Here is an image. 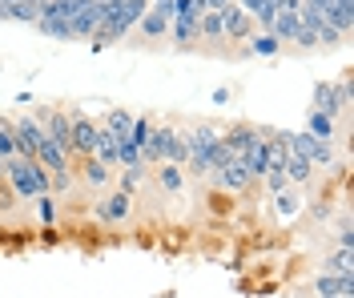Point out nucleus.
I'll use <instances>...</instances> for the list:
<instances>
[{
    "label": "nucleus",
    "mask_w": 354,
    "mask_h": 298,
    "mask_svg": "<svg viewBox=\"0 0 354 298\" xmlns=\"http://www.w3.org/2000/svg\"><path fill=\"white\" fill-rule=\"evenodd\" d=\"M334 0H302V8H310V12H318V17H326V8H330Z\"/></svg>",
    "instance_id": "31"
},
{
    "label": "nucleus",
    "mask_w": 354,
    "mask_h": 298,
    "mask_svg": "<svg viewBox=\"0 0 354 298\" xmlns=\"http://www.w3.org/2000/svg\"><path fill=\"white\" fill-rule=\"evenodd\" d=\"M97 4H109V0H97Z\"/></svg>",
    "instance_id": "35"
},
{
    "label": "nucleus",
    "mask_w": 354,
    "mask_h": 298,
    "mask_svg": "<svg viewBox=\"0 0 354 298\" xmlns=\"http://www.w3.org/2000/svg\"><path fill=\"white\" fill-rule=\"evenodd\" d=\"M133 202H137L133 194H121V189H117V194L101 198V202L93 206V218H97L101 226H121V222L133 214Z\"/></svg>",
    "instance_id": "6"
},
{
    "label": "nucleus",
    "mask_w": 354,
    "mask_h": 298,
    "mask_svg": "<svg viewBox=\"0 0 354 298\" xmlns=\"http://www.w3.org/2000/svg\"><path fill=\"white\" fill-rule=\"evenodd\" d=\"M68 138H73V161L77 158H93L97 138H101V125H97L85 109H68Z\"/></svg>",
    "instance_id": "2"
},
{
    "label": "nucleus",
    "mask_w": 354,
    "mask_h": 298,
    "mask_svg": "<svg viewBox=\"0 0 354 298\" xmlns=\"http://www.w3.org/2000/svg\"><path fill=\"white\" fill-rule=\"evenodd\" d=\"M153 113H133V129H129V141L137 145V149H145V141H149V133H153Z\"/></svg>",
    "instance_id": "25"
},
{
    "label": "nucleus",
    "mask_w": 354,
    "mask_h": 298,
    "mask_svg": "<svg viewBox=\"0 0 354 298\" xmlns=\"http://www.w3.org/2000/svg\"><path fill=\"white\" fill-rule=\"evenodd\" d=\"M290 149H294V153H302L314 169H338V153H334V145H330V141L310 138L306 129L290 133Z\"/></svg>",
    "instance_id": "3"
},
{
    "label": "nucleus",
    "mask_w": 354,
    "mask_h": 298,
    "mask_svg": "<svg viewBox=\"0 0 354 298\" xmlns=\"http://www.w3.org/2000/svg\"><path fill=\"white\" fill-rule=\"evenodd\" d=\"M17 158V141H12V121L0 113V161Z\"/></svg>",
    "instance_id": "28"
},
{
    "label": "nucleus",
    "mask_w": 354,
    "mask_h": 298,
    "mask_svg": "<svg viewBox=\"0 0 354 298\" xmlns=\"http://www.w3.org/2000/svg\"><path fill=\"white\" fill-rule=\"evenodd\" d=\"M278 53H282V41L274 32H254L242 45V57H278Z\"/></svg>",
    "instance_id": "20"
},
{
    "label": "nucleus",
    "mask_w": 354,
    "mask_h": 298,
    "mask_svg": "<svg viewBox=\"0 0 354 298\" xmlns=\"http://www.w3.org/2000/svg\"><path fill=\"white\" fill-rule=\"evenodd\" d=\"M37 161H41L48 174H73V158H68L61 145H53L48 138H44L41 145H37Z\"/></svg>",
    "instance_id": "17"
},
{
    "label": "nucleus",
    "mask_w": 354,
    "mask_h": 298,
    "mask_svg": "<svg viewBox=\"0 0 354 298\" xmlns=\"http://www.w3.org/2000/svg\"><path fill=\"white\" fill-rule=\"evenodd\" d=\"M218 17H221V37H225V45H245V41L258 32L254 17H245L238 4H230L225 12H218Z\"/></svg>",
    "instance_id": "5"
},
{
    "label": "nucleus",
    "mask_w": 354,
    "mask_h": 298,
    "mask_svg": "<svg viewBox=\"0 0 354 298\" xmlns=\"http://www.w3.org/2000/svg\"><path fill=\"white\" fill-rule=\"evenodd\" d=\"M198 41H205L209 48H221L225 37H221V17L218 12H201L198 17Z\"/></svg>",
    "instance_id": "23"
},
{
    "label": "nucleus",
    "mask_w": 354,
    "mask_h": 298,
    "mask_svg": "<svg viewBox=\"0 0 354 298\" xmlns=\"http://www.w3.org/2000/svg\"><path fill=\"white\" fill-rule=\"evenodd\" d=\"M8 121H12L17 158H32V161H37V145L44 141V129L37 125V117H32V113H17V117H8Z\"/></svg>",
    "instance_id": "4"
},
{
    "label": "nucleus",
    "mask_w": 354,
    "mask_h": 298,
    "mask_svg": "<svg viewBox=\"0 0 354 298\" xmlns=\"http://www.w3.org/2000/svg\"><path fill=\"white\" fill-rule=\"evenodd\" d=\"M105 21V4H97V0H88L85 8H81V12H77V17H73V41H88V37H93V32H97V24Z\"/></svg>",
    "instance_id": "14"
},
{
    "label": "nucleus",
    "mask_w": 354,
    "mask_h": 298,
    "mask_svg": "<svg viewBox=\"0 0 354 298\" xmlns=\"http://www.w3.org/2000/svg\"><path fill=\"white\" fill-rule=\"evenodd\" d=\"M165 161H174V165H185V161H189V129H181V125L174 129V141H169Z\"/></svg>",
    "instance_id": "24"
},
{
    "label": "nucleus",
    "mask_w": 354,
    "mask_h": 298,
    "mask_svg": "<svg viewBox=\"0 0 354 298\" xmlns=\"http://www.w3.org/2000/svg\"><path fill=\"white\" fill-rule=\"evenodd\" d=\"M330 214H334V209H330V202H326V206H322V202H314V206H310V218H318V222H326Z\"/></svg>",
    "instance_id": "32"
},
{
    "label": "nucleus",
    "mask_w": 354,
    "mask_h": 298,
    "mask_svg": "<svg viewBox=\"0 0 354 298\" xmlns=\"http://www.w3.org/2000/svg\"><path fill=\"white\" fill-rule=\"evenodd\" d=\"M258 129H262V125H254V121H234V125L221 129V141H225V149H230L234 158L242 161V153L254 145V138H258Z\"/></svg>",
    "instance_id": "9"
},
{
    "label": "nucleus",
    "mask_w": 354,
    "mask_h": 298,
    "mask_svg": "<svg viewBox=\"0 0 354 298\" xmlns=\"http://www.w3.org/2000/svg\"><path fill=\"white\" fill-rule=\"evenodd\" d=\"M209 182L218 185L221 194H230V198H234V194H245V189L254 185V182H250V174H245V165H242L238 158L230 161V165H221V169L214 174V178H209Z\"/></svg>",
    "instance_id": "8"
},
{
    "label": "nucleus",
    "mask_w": 354,
    "mask_h": 298,
    "mask_svg": "<svg viewBox=\"0 0 354 298\" xmlns=\"http://www.w3.org/2000/svg\"><path fill=\"white\" fill-rule=\"evenodd\" d=\"M101 129H109L113 138H129L133 129V109H125V105H113V109H105V117L97 121Z\"/></svg>",
    "instance_id": "19"
},
{
    "label": "nucleus",
    "mask_w": 354,
    "mask_h": 298,
    "mask_svg": "<svg viewBox=\"0 0 354 298\" xmlns=\"http://www.w3.org/2000/svg\"><path fill=\"white\" fill-rule=\"evenodd\" d=\"M230 101V89H214V105H225Z\"/></svg>",
    "instance_id": "34"
},
{
    "label": "nucleus",
    "mask_w": 354,
    "mask_h": 298,
    "mask_svg": "<svg viewBox=\"0 0 354 298\" xmlns=\"http://www.w3.org/2000/svg\"><path fill=\"white\" fill-rule=\"evenodd\" d=\"M32 206H37V218H41L44 230H53V222H57V198L53 194H41V198H32Z\"/></svg>",
    "instance_id": "26"
},
{
    "label": "nucleus",
    "mask_w": 354,
    "mask_h": 298,
    "mask_svg": "<svg viewBox=\"0 0 354 298\" xmlns=\"http://www.w3.org/2000/svg\"><path fill=\"white\" fill-rule=\"evenodd\" d=\"M282 174H286V182H290V185H298V189H302V185L314 182V174H318V169H314V165L302 158V153H294V149H290L286 161H282Z\"/></svg>",
    "instance_id": "18"
},
{
    "label": "nucleus",
    "mask_w": 354,
    "mask_h": 298,
    "mask_svg": "<svg viewBox=\"0 0 354 298\" xmlns=\"http://www.w3.org/2000/svg\"><path fill=\"white\" fill-rule=\"evenodd\" d=\"M169 21H174V17H165V12L149 8V12L137 21V28H133V32H137V41L153 45V41H165V37H169Z\"/></svg>",
    "instance_id": "13"
},
{
    "label": "nucleus",
    "mask_w": 354,
    "mask_h": 298,
    "mask_svg": "<svg viewBox=\"0 0 354 298\" xmlns=\"http://www.w3.org/2000/svg\"><path fill=\"white\" fill-rule=\"evenodd\" d=\"M306 133H310V138H318V141H330V145L346 141V138H342V129H338V121L326 117V113H318V109H310V113H306Z\"/></svg>",
    "instance_id": "15"
},
{
    "label": "nucleus",
    "mask_w": 354,
    "mask_h": 298,
    "mask_svg": "<svg viewBox=\"0 0 354 298\" xmlns=\"http://www.w3.org/2000/svg\"><path fill=\"white\" fill-rule=\"evenodd\" d=\"M326 24H334L342 37H351V28H354V0H334L330 8H326Z\"/></svg>",
    "instance_id": "22"
},
{
    "label": "nucleus",
    "mask_w": 354,
    "mask_h": 298,
    "mask_svg": "<svg viewBox=\"0 0 354 298\" xmlns=\"http://www.w3.org/2000/svg\"><path fill=\"white\" fill-rule=\"evenodd\" d=\"M270 202H274V214H278V222H282V226H290V222L306 209V198H302V189H298V185H286V189H282V194H274Z\"/></svg>",
    "instance_id": "12"
},
{
    "label": "nucleus",
    "mask_w": 354,
    "mask_h": 298,
    "mask_svg": "<svg viewBox=\"0 0 354 298\" xmlns=\"http://www.w3.org/2000/svg\"><path fill=\"white\" fill-rule=\"evenodd\" d=\"M322 270H330V274H354V258L351 250H338L334 258H326V266Z\"/></svg>",
    "instance_id": "29"
},
{
    "label": "nucleus",
    "mask_w": 354,
    "mask_h": 298,
    "mask_svg": "<svg viewBox=\"0 0 354 298\" xmlns=\"http://www.w3.org/2000/svg\"><path fill=\"white\" fill-rule=\"evenodd\" d=\"M270 32L282 41V48L294 45V41H298V32H302V21H298V12H278V17H274V24H270Z\"/></svg>",
    "instance_id": "21"
},
{
    "label": "nucleus",
    "mask_w": 354,
    "mask_h": 298,
    "mask_svg": "<svg viewBox=\"0 0 354 298\" xmlns=\"http://www.w3.org/2000/svg\"><path fill=\"white\" fill-rule=\"evenodd\" d=\"M4 182L12 185L17 198L32 202V198L48 194V169H44L41 161H32V158H8L4 161Z\"/></svg>",
    "instance_id": "1"
},
{
    "label": "nucleus",
    "mask_w": 354,
    "mask_h": 298,
    "mask_svg": "<svg viewBox=\"0 0 354 298\" xmlns=\"http://www.w3.org/2000/svg\"><path fill=\"white\" fill-rule=\"evenodd\" d=\"M338 250H354V230H351V214H342V230H338Z\"/></svg>",
    "instance_id": "30"
},
{
    "label": "nucleus",
    "mask_w": 354,
    "mask_h": 298,
    "mask_svg": "<svg viewBox=\"0 0 354 298\" xmlns=\"http://www.w3.org/2000/svg\"><path fill=\"white\" fill-rule=\"evenodd\" d=\"M230 4H234V0H209V12H225Z\"/></svg>",
    "instance_id": "33"
},
{
    "label": "nucleus",
    "mask_w": 354,
    "mask_h": 298,
    "mask_svg": "<svg viewBox=\"0 0 354 298\" xmlns=\"http://www.w3.org/2000/svg\"><path fill=\"white\" fill-rule=\"evenodd\" d=\"M153 182L161 194H169V198H177L181 189H185V169L181 165H174V161H161V165H153Z\"/></svg>",
    "instance_id": "16"
},
{
    "label": "nucleus",
    "mask_w": 354,
    "mask_h": 298,
    "mask_svg": "<svg viewBox=\"0 0 354 298\" xmlns=\"http://www.w3.org/2000/svg\"><path fill=\"white\" fill-rule=\"evenodd\" d=\"M334 97H338V105H342V113L351 117V105H354V93H351V69H342V77L334 81Z\"/></svg>",
    "instance_id": "27"
},
{
    "label": "nucleus",
    "mask_w": 354,
    "mask_h": 298,
    "mask_svg": "<svg viewBox=\"0 0 354 298\" xmlns=\"http://www.w3.org/2000/svg\"><path fill=\"white\" fill-rule=\"evenodd\" d=\"M73 178L81 185H88V189H105L113 182V169H105L97 158H77L73 161Z\"/></svg>",
    "instance_id": "10"
},
{
    "label": "nucleus",
    "mask_w": 354,
    "mask_h": 298,
    "mask_svg": "<svg viewBox=\"0 0 354 298\" xmlns=\"http://www.w3.org/2000/svg\"><path fill=\"white\" fill-rule=\"evenodd\" d=\"M174 121H153V133H149V141H145V149H141V161L153 169V165H161L165 161V153H169V141H174Z\"/></svg>",
    "instance_id": "7"
},
{
    "label": "nucleus",
    "mask_w": 354,
    "mask_h": 298,
    "mask_svg": "<svg viewBox=\"0 0 354 298\" xmlns=\"http://www.w3.org/2000/svg\"><path fill=\"white\" fill-rule=\"evenodd\" d=\"M314 298H354V274H322L314 278Z\"/></svg>",
    "instance_id": "11"
}]
</instances>
